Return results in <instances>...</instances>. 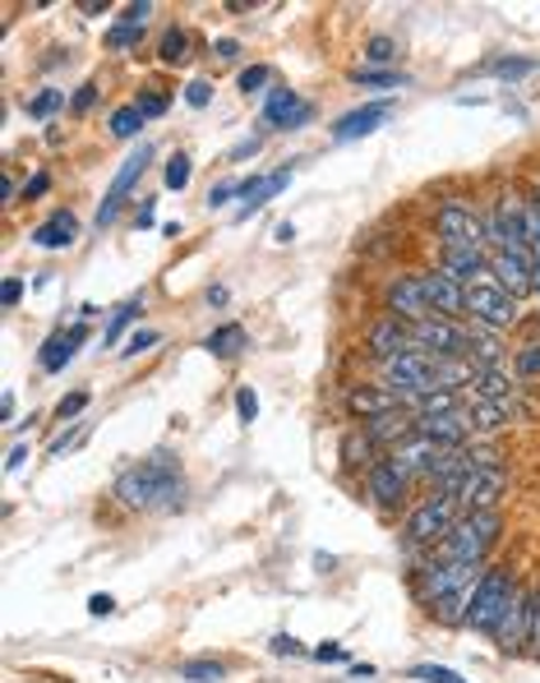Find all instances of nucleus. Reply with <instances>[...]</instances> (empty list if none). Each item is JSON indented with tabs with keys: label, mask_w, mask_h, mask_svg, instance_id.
<instances>
[{
	"label": "nucleus",
	"mask_w": 540,
	"mask_h": 683,
	"mask_svg": "<svg viewBox=\"0 0 540 683\" xmlns=\"http://www.w3.org/2000/svg\"><path fill=\"white\" fill-rule=\"evenodd\" d=\"M116 498L135 513H176L186 504V476H180V466L167 453H158L148 462H135L130 471H120Z\"/></svg>",
	"instance_id": "obj_1"
},
{
	"label": "nucleus",
	"mask_w": 540,
	"mask_h": 683,
	"mask_svg": "<svg viewBox=\"0 0 540 683\" xmlns=\"http://www.w3.org/2000/svg\"><path fill=\"white\" fill-rule=\"evenodd\" d=\"M480 572H485V564H430L416 577V600L440 623H462Z\"/></svg>",
	"instance_id": "obj_2"
},
{
	"label": "nucleus",
	"mask_w": 540,
	"mask_h": 683,
	"mask_svg": "<svg viewBox=\"0 0 540 683\" xmlns=\"http://www.w3.org/2000/svg\"><path fill=\"white\" fill-rule=\"evenodd\" d=\"M499 532H504V517L495 508L462 513L453 522V532L434 545V564H485L490 549L499 545Z\"/></svg>",
	"instance_id": "obj_3"
},
{
	"label": "nucleus",
	"mask_w": 540,
	"mask_h": 683,
	"mask_svg": "<svg viewBox=\"0 0 540 683\" xmlns=\"http://www.w3.org/2000/svg\"><path fill=\"white\" fill-rule=\"evenodd\" d=\"M512 572L508 568H485L480 572V582L467 600V614H462V628H476V633H490V628L499 623L504 606H508V596H512Z\"/></svg>",
	"instance_id": "obj_4"
},
{
	"label": "nucleus",
	"mask_w": 540,
	"mask_h": 683,
	"mask_svg": "<svg viewBox=\"0 0 540 683\" xmlns=\"http://www.w3.org/2000/svg\"><path fill=\"white\" fill-rule=\"evenodd\" d=\"M453 522H457V504H453V498H448V494H430V498H421V504L406 513L402 540L416 545V549L440 545V540L453 532Z\"/></svg>",
	"instance_id": "obj_5"
},
{
	"label": "nucleus",
	"mask_w": 540,
	"mask_h": 683,
	"mask_svg": "<svg viewBox=\"0 0 540 683\" xmlns=\"http://www.w3.org/2000/svg\"><path fill=\"white\" fill-rule=\"evenodd\" d=\"M467 319H476V324H485V328L499 333V328H512V324H518L522 314H518V301H512L495 277H480V282L467 286Z\"/></svg>",
	"instance_id": "obj_6"
},
{
	"label": "nucleus",
	"mask_w": 540,
	"mask_h": 683,
	"mask_svg": "<svg viewBox=\"0 0 540 683\" xmlns=\"http://www.w3.org/2000/svg\"><path fill=\"white\" fill-rule=\"evenodd\" d=\"M504 494H508V471L504 466H476L472 476H462V485L448 498L457 504V513H485V508H495Z\"/></svg>",
	"instance_id": "obj_7"
},
{
	"label": "nucleus",
	"mask_w": 540,
	"mask_h": 683,
	"mask_svg": "<svg viewBox=\"0 0 540 683\" xmlns=\"http://www.w3.org/2000/svg\"><path fill=\"white\" fill-rule=\"evenodd\" d=\"M527 633H531V591L512 587V596H508V606H504L499 623L490 628V638H495V647H499L504 655H522V651H527Z\"/></svg>",
	"instance_id": "obj_8"
},
{
	"label": "nucleus",
	"mask_w": 540,
	"mask_h": 683,
	"mask_svg": "<svg viewBox=\"0 0 540 683\" xmlns=\"http://www.w3.org/2000/svg\"><path fill=\"white\" fill-rule=\"evenodd\" d=\"M421 286H425L430 314H440V319H467V286L453 282L444 269L421 273Z\"/></svg>",
	"instance_id": "obj_9"
},
{
	"label": "nucleus",
	"mask_w": 540,
	"mask_h": 683,
	"mask_svg": "<svg viewBox=\"0 0 540 683\" xmlns=\"http://www.w3.org/2000/svg\"><path fill=\"white\" fill-rule=\"evenodd\" d=\"M383 305H389L393 319L402 324H421L430 319V305H425V286H421V273H402L383 286Z\"/></svg>",
	"instance_id": "obj_10"
},
{
	"label": "nucleus",
	"mask_w": 540,
	"mask_h": 683,
	"mask_svg": "<svg viewBox=\"0 0 540 683\" xmlns=\"http://www.w3.org/2000/svg\"><path fill=\"white\" fill-rule=\"evenodd\" d=\"M152 162V148L144 144V148H135L130 157L120 162V171H116V180H112V190H107V199H102V208H97V227H107V222H116L120 218V203H125V195L135 190V180L144 176V167Z\"/></svg>",
	"instance_id": "obj_11"
},
{
	"label": "nucleus",
	"mask_w": 540,
	"mask_h": 683,
	"mask_svg": "<svg viewBox=\"0 0 540 683\" xmlns=\"http://www.w3.org/2000/svg\"><path fill=\"white\" fill-rule=\"evenodd\" d=\"M440 235H444V245H485V218L472 203L453 199L440 208Z\"/></svg>",
	"instance_id": "obj_12"
},
{
	"label": "nucleus",
	"mask_w": 540,
	"mask_h": 683,
	"mask_svg": "<svg viewBox=\"0 0 540 683\" xmlns=\"http://www.w3.org/2000/svg\"><path fill=\"white\" fill-rule=\"evenodd\" d=\"M440 269L462 282V286H472L480 277H490V250L485 245H444L440 250Z\"/></svg>",
	"instance_id": "obj_13"
},
{
	"label": "nucleus",
	"mask_w": 540,
	"mask_h": 683,
	"mask_svg": "<svg viewBox=\"0 0 540 683\" xmlns=\"http://www.w3.org/2000/svg\"><path fill=\"white\" fill-rule=\"evenodd\" d=\"M366 485H370V498H374L379 508H402V498L411 494V476H406V471H402L393 458L370 462Z\"/></svg>",
	"instance_id": "obj_14"
},
{
	"label": "nucleus",
	"mask_w": 540,
	"mask_h": 683,
	"mask_svg": "<svg viewBox=\"0 0 540 683\" xmlns=\"http://www.w3.org/2000/svg\"><path fill=\"white\" fill-rule=\"evenodd\" d=\"M366 351H370L379 365L393 360V356H402V351H411V324L393 319V314H383V319L366 333Z\"/></svg>",
	"instance_id": "obj_15"
},
{
	"label": "nucleus",
	"mask_w": 540,
	"mask_h": 683,
	"mask_svg": "<svg viewBox=\"0 0 540 683\" xmlns=\"http://www.w3.org/2000/svg\"><path fill=\"white\" fill-rule=\"evenodd\" d=\"M490 277L504 286V292L512 296V301H522V296H531L536 286H531V264L522 254H508V250H490Z\"/></svg>",
	"instance_id": "obj_16"
},
{
	"label": "nucleus",
	"mask_w": 540,
	"mask_h": 683,
	"mask_svg": "<svg viewBox=\"0 0 540 683\" xmlns=\"http://www.w3.org/2000/svg\"><path fill=\"white\" fill-rule=\"evenodd\" d=\"M84 342H88V324H84V319L74 324V328H65V333H51V337H46V347H42V356H38V365H42L46 375H61L65 365H70L74 356H80Z\"/></svg>",
	"instance_id": "obj_17"
},
{
	"label": "nucleus",
	"mask_w": 540,
	"mask_h": 683,
	"mask_svg": "<svg viewBox=\"0 0 540 683\" xmlns=\"http://www.w3.org/2000/svg\"><path fill=\"white\" fill-rule=\"evenodd\" d=\"M360 430H366V439L374 443V449H389V453H393L402 439L416 434V416H411L406 407H398V411H389V416H374V420H366V425H360Z\"/></svg>",
	"instance_id": "obj_18"
},
{
	"label": "nucleus",
	"mask_w": 540,
	"mask_h": 683,
	"mask_svg": "<svg viewBox=\"0 0 540 683\" xmlns=\"http://www.w3.org/2000/svg\"><path fill=\"white\" fill-rule=\"evenodd\" d=\"M416 434L434 439L440 449H462V443H467V434H476V425H472V416H467V411H448V416L416 420Z\"/></svg>",
	"instance_id": "obj_19"
},
{
	"label": "nucleus",
	"mask_w": 540,
	"mask_h": 683,
	"mask_svg": "<svg viewBox=\"0 0 540 683\" xmlns=\"http://www.w3.org/2000/svg\"><path fill=\"white\" fill-rule=\"evenodd\" d=\"M393 116V102H370V107H356V112H347L338 125H332V139L338 144H351V139H366V135H374V129Z\"/></svg>",
	"instance_id": "obj_20"
},
{
	"label": "nucleus",
	"mask_w": 540,
	"mask_h": 683,
	"mask_svg": "<svg viewBox=\"0 0 540 683\" xmlns=\"http://www.w3.org/2000/svg\"><path fill=\"white\" fill-rule=\"evenodd\" d=\"M389 458L406 471V476H430V466L444 458V449H440V443H434V439H425V434H411V439H402V443H398V449H393Z\"/></svg>",
	"instance_id": "obj_21"
},
{
	"label": "nucleus",
	"mask_w": 540,
	"mask_h": 683,
	"mask_svg": "<svg viewBox=\"0 0 540 683\" xmlns=\"http://www.w3.org/2000/svg\"><path fill=\"white\" fill-rule=\"evenodd\" d=\"M310 120V107L300 102V93L292 88H273L264 97V125H282V129H292V125H305Z\"/></svg>",
	"instance_id": "obj_22"
},
{
	"label": "nucleus",
	"mask_w": 540,
	"mask_h": 683,
	"mask_svg": "<svg viewBox=\"0 0 540 683\" xmlns=\"http://www.w3.org/2000/svg\"><path fill=\"white\" fill-rule=\"evenodd\" d=\"M74 235H80V218L56 208L42 227H33V245L38 250H65V245H74Z\"/></svg>",
	"instance_id": "obj_23"
},
{
	"label": "nucleus",
	"mask_w": 540,
	"mask_h": 683,
	"mask_svg": "<svg viewBox=\"0 0 540 683\" xmlns=\"http://www.w3.org/2000/svg\"><path fill=\"white\" fill-rule=\"evenodd\" d=\"M292 186V167H282V171H273V176H254V180H245V190H241V199H250L245 208H241V218H250V213H260V208L273 199V195H282Z\"/></svg>",
	"instance_id": "obj_24"
},
{
	"label": "nucleus",
	"mask_w": 540,
	"mask_h": 683,
	"mask_svg": "<svg viewBox=\"0 0 540 683\" xmlns=\"http://www.w3.org/2000/svg\"><path fill=\"white\" fill-rule=\"evenodd\" d=\"M467 392L472 398H485V402H508L512 398V379L504 375V365H480Z\"/></svg>",
	"instance_id": "obj_25"
},
{
	"label": "nucleus",
	"mask_w": 540,
	"mask_h": 683,
	"mask_svg": "<svg viewBox=\"0 0 540 683\" xmlns=\"http://www.w3.org/2000/svg\"><path fill=\"white\" fill-rule=\"evenodd\" d=\"M245 347H250V337H245L241 324H218V328L209 333V342H203V351H213L218 360H236Z\"/></svg>",
	"instance_id": "obj_26"
},
{
	"label": "nucleus",
	"mask_w": 540,
	"mask_h": 683,
	"mask_svg": "<svg viewBox=\"0 0 540 683\" xmlns=\"http://www.w3.org/2000/svg\"><path fill=\"white\" fill-rule=\"evenodd\" d=\"M347 407H351L356 416H366V420H374V416H389V411H398L402 402L393 398V392H379V388H351V398H347Z\"/></svg>",
	"instance_id": "obj_27"
},
{
	"label": "nucleus",
	"mask_w": 540,
	"mask_h": 683,
	"mask_svg": "<svg viewBox=\"0 0 540 683\" xmlns=\"http://www.w3.org/2000/svg\"><path fill=\"white\" fill-rule=\"evenodd\" d=\"M467 416H472V425H476L480 434H490V430L508 425V402H485V398H472Z\"/></svg>",
	"instance_id": "obj_28"
},
{
	"label": "nucleus",
	"mask_w": 540,
	"mask_h": 683,
	"mask_svg": "<svg viewBox=\"0 0 540 683\" xmlns=\"http://www.w3.org/2000/svg\"><path fill=\"white\" fill-rule=\"evenodd\" d=\"M416 420H430V416H448V411H462V402H457V392H425V398H416L406 407Z\"/></svg>",
	"instance_id": "obj_29"
},
{
	"label": "nucleus",
	"mask_w": 540,
	"mask_h": 683,
	"mask_svg": "<svg viewBox=\"0 0 540 683\" xmlns=\"http://www.w3.org/2000/svg\"><path fill=\"white\" fill-rule=\"evenodd\" d=\"M158 61L162 65H186L190 61V33L186 29H167L158 42Z\"/></svg>",
	"instance_id": "obj_30"
},
{
	"label": "nucleus",
	"mask_w": 540,
	"mask_h": 683,
	"mask_svg": "<svg viewBox=\"0 0 540 683\" xmlns=\"http://www.w3.org/2000/svg\"><path fill=\"white\" fill-rule=\"evenodd\" d=\"M180 679H186V683H222L226 665L222 661H186V665H180Z\"/></svg>",
	"instance_id": "obj_31"
},
{
	"label": "nucleus",
	"mask_w": 540,
	"mask_h": 683,
	"mask_svg": "<svg viewBox=\"0 0 540 683\" xmlns=\"http://www.w3.org/2000/svg\"><path fill=\"white\" fill-rule=\"evenodd\" d=\"M139 129H144V112L135 107V102H130V107H116L112 112V135L116 139H135Z\"/></svg>",
	"instance_id": "obj_32"
},
{
	"label": "nucleus",
	"mask_w": 540,
	"mask_h": 683,
	"mask_svg": "<svg viewBox=\"0 0 540 683\" xmlns=\"http://www.w3.org/2000/svg\"><path fill=\"white\" fill-rule=\"evenodd\" d=\"M370 453H374V443L366 439V430L356 425V430L342 439V462H347V466H366V458H370Z\"/></svg>",
	"instance_id": "obj_33"
},
{
	"label": "nucleus",
	"mask_w": 540,
	"mask_h": 683,
	"mask_svg": "<svg viewBox=\"0 0 540 683\" xmlns=\"http://www.w3.org/2000/svg\"><path fill=\"white\" fill-rule=\"evenodd\" d=\"M190 176H194V162H190V157H186V153H171V162H167V171H162V186H167V190H186Z\"/></svg>",
	"instance_id": "obj_34"
},
{
	"label": "nucleus",
	"mask_w": 540,
	"mask_h": 683,
	"mask_svg": "<svg viewBox=\"0 0 540 683\" xmlns=\"http://www.w3.org/2000/svg\"><path fill=\"white\" fill-rule=\"evenodd\" d=\"M139 319V301H130V305H120L116 314H112V324H107V333H102V347H116V342H120V333L125 328H130Z\"/></svg>",
	"instance_id": "obj_35"
},
{
	"label": "nucleus",
	"mask_w": 540,
	"mask_h": 683,
	"mask_svg": "<svg viewBox=\"0 0 540 683\" xmlns=\"http://www.w3.org/2000/svg\"><path fill=\"white\" fill-rule=\"evenodd\" d=\"M65 107V93H56V88H42L38 97H29V116H38V120H51Z\"/></svg>",
	"instance_id": "obj_36"
},
{
	"label": "nucleus",
	"mask_w": 540,
	"mask_h": 683,
	"mask_svg": "<svg viewBox=\"0 0 540 683\" xmlns=\"http://www.w3.org/2000/svg\"><path fill=\"white\" fill-rule=\"evenodd\" d=\"M351 84H360V88H398V84H406V78L389 74V70H356Z\"/></svg>",
	"instance_id": "obj_37"
},
{
	"label": "nucleus",
	"mask_w": 540,
	"mask_h": 683,
	"mask_svg": "<svg viewBox=\"0 0 540 683\" xmlns=\"http://www.w3.org/2000/svg\"><path fill=\"white\" fill-rule=\"evenodd\" d=\"M512 375H518V379H540V342H531V347H522L518 356H512Z\"/></svg>",
	"instance_id": "obj_38"
},
{
	"label": "nucleus",
	"mask_w": 540,
	"mask_h": 683,
	"mask_svg": "<svg viewBox=\"0 0 540 683\" xmlns=\"http://www.w3.org/2000/svg\"><path fill=\"white\" fill-rule=\"evenodd\" d=\"M135 107L144 112V120H152V116H167L171 97H167L162 88H144V93H139V102H135Z\"/></svg>",
	"instance_id": "obj_39"
},
{
	"label": "nucleus",
	"mask_w": 540,
	"mask_h": 683,
	"mask_svg": "<svg viewBox=\"0 0 540 683\" xmlns=\"http://www.w3.org/2000/svg\"><path fill=\"white\" fill-rule=\"evenodd\" d=\"M411 679H421V683H467L462 674H453L444 665H411Z\"/></svg>",
	"instance_id": "obj_40"
},
{
	"label": "nucleus",
	"mask_w": 540,
	"mask_h": 683,
	"mask_svg": "<svg viewBox=\"0 0 540 683\" xmlns=\"http://www.w3.org/2000/svg\"><path fill=\"white\" fill-rule=\"evenodd\" d=\"M536 70V61H495V65H485L480 74H499V78H522V74H531Z\"/></svg>",
	"instance_id": "obj_41"
},
{
	"label": "nucleus",
	"mask_w": 540,
	"mask_h": 683,
	"mask_svg": "<svg viewBox=\"0 0 540 683\" xmlns=\"http://www.w3.org/2000/svg\"><path fill=\"white\" fill-rule=\"evenodd\" d=\"M310 655H315V661H324V665H351V651L338 647V642H319Z\"/></svg>",
	"instance_id": "obj_42"
},
{
	"label": "nucleus",
	"mask_w": 540,
	"mask_h": 683,
	"mask_svg": "<svg viewBox=\"0 0 540 683\" xmlns=\"http://www.w3.org/2000/svg\"><path fill=\"white\" fill-rule=\"evenodd\" d=\"M264 84H268V65H250V70H241V78H236L241 93H260Z\"/></svg>",
	"instance_id": "obj_43"
},
{
	"label": "nucleus",
	"mask_w": 540,
	"mask_h": 683,
	"mask_svg": "<svg viewBox=\"0 0 540 683\" xmlns=\"http://www.w3.org/2000/svg\"><path fill=\"white\" fill-rule=\"evenodd\" d=\"M527 651L540 661V587L531 591V633H527Z\"/></svg>",
	"instance_id": "obj_44"
},
{
	"label": "nucleus",
	"mask_w": 540,
	"mask_h": 683,
	"mask_svg": "<svg viewBox=\"0 0 540 683\" xmlns=\"http://www.w3.org/2000/svg\"><path fill=\"white\" fill-rule=\"evenodd\" d=\"M393 38H370V46H366V61H374V65H389L393 61Z\"/></svg>",
	"instance_id": "obj_45"
},
{
	"label": "nucleus",
	"mask_w": 540,
	"mask_h": 683,
	"mask_svg": "<svg viewBox=\"0 0 540 683\" xmlns=\"http://www.w3.org/2000/svg\"><path fill=\"white\" fill-rule=\"evenodd\" d=\"M148 347H158V333H152V328H139L130 342H125V351H120V356H144Z\"/></svg>",
	"instance_id": "obj_46"
},
{
	"label": "nucleus",
	"mask_w": 540,
	"mask_h": 683,
	"mask_svg": "<svg viewBox=\"0 0 540 683\" xmlns=\"http://www.w3.org/2000/svg\"><path fill=\"white\" fill-rule=\"evenodd\" d=\"M245 190V180H222V186H213V195H209V208H222V203H231Z\"/></svg>",
	"instance_id": "obj_47"
},
{
	"label": "nucleus",
	"mask_w": 540,
	"mask_h": 683,
	"mask_svg": "<svg viewBox=\"0 0 540 683\" xmlns=\"http://www.w3.org/2000/svg\"><path fill=\"white\" fill-rule=\"evenodd\" d=\"M186 102H190V107H209V102H213V84H209V78H194V84L186 88Z\"/></svg>",
	"instance_id": "obj_48"
},
{
	"label": "nucleus",
	"mask_w": 540,
	"mask_h": 683,
	"mask_svg": "<svg viewBox=\"0 0 540 683\" xmlns=\"http://www.w3.org/2000/svg\"><path fill=\"white\" fill-rule=\"evenodd\" d=\"M88 407V392H70V398H61V407H56V420H74Z\"/></svg>",
	"instance_id": "obj_49"
},
{
	"label": "nucleus",
	"mask_w": 540,
	"mask_h": 683,
	"mask_svg": "<svg viewBox=\"0 0 540 683\" xmlns=\"http://www.w3.org/2000/svg\"><path fill=\"white\" fill-rule=\"evenodd\" d=\"M236 416L245 420V425H250L254 416H260V398H254V388H241V392H236Z\"/></svg>",
	"instance_id": "obj_50"
},
{
	"label": "nucleus",
	"mask_w": 540,
	"mask_h": 683,
	"mask_svg": "<svg viewBox=\"0 0 540 683\" xmlns=\"http://www.w3.org/2000/svg\"><path fill=\"white\" fill-rule=\"evenodd\" d=\"M139 38H144V29H130V23H116V29L107 33V42H112V46H135Z\"/></svg>",
	"instance_id": "obj_51"
},
{
	"label": "nucleus",
	"mask_w": 540,
	"mask_h": 683,
	"mask_svg": "<svg viewBox=\"0 0 540 683\" xmlns=\"http://www.w3.org/2000/svg\"><path fill=\"white\" fill-rule=\"evenodd\" d=\"M148 19H152V6L144 0V6H125V19L120 23H130V29H148Z\"/></svg>",
	"instance_id": "obj_52"
},
{
	"label": "nucleus",
	"mask_w": 540,
	"mask_h": 683,
	"mask_svg": "<svg viewBox=\"0 0 540 683\" xmlns=\"http://www.w3.org/2000/svg\"><path fill=\"white\" fill-rule=\"evenodd\" d=\"M268 651H273V655H305V647H300L296 638H287V633H277V638L268 642Z\"/></svg>",
	"instance_id": "obj_53"
},
{
	"label": "nucleus",
	"mask_w": 540,
	"mask_h": 683,
	"mask_svg": "<svg viewBox=\"0 0 540 683\" xmlns=\"http://www.w3.org/2000/svg\"><path fill=\"white\" fill-rule=\"evenodd\" d=\"M0 301H6V309H14L23 301V282L19 277H6V286H0Z\"/></svg>",
	"instance_id": "obj_54"
},
{
	"label": "nucleus",
	"mask_w": 540,
	"mask_h": 683,
	"mask_svg": "<svg viewBox=\"0 0 540 683\" xmlns=\"http://www.w3.org/2000/svg\"><path fill=\"white\" fill-rule=\"evenodd\" d=\"M213 56H218V61H236V56H241V42H236V38L213 42Z\"/></svg>",
	"instance_id": "obj_55"
},
{
	"label": "nucleus",
	"mask_w": 540,
	"mask_h": 683,
	"mask_svg": "<svg viewBox=\"0 0 540 683\" xmlns=\"http://www.w3.org/2000/svg\"><path fill=\"white\" fill-rule=\"evenodd\" d=\"M93 102H97V84H84L80 93H74V102H70V107H74V112H88Z\"/></svg>",
	"instance_id": "obj_56"
},
{
	"label": "nucleus",
	"mask_w": 540,
	"mask_h": 683,
	"mask_svg": "<svg viewBox=\"0 0 540 683\" xmlns=\"http://www.w3.org/2000/svg\"><path fill=\"white\" fill-rule=\"evenodd\" d=\"M51 190V176L46 171H38L33 180H29V186H23V199H38V195H46Z\"/></svg>",
	"instance_id": "obj_57"
},
{
	"label": "nucleus",
	"mask_w": 540,
	"mask_h": 683,
	"mask_svg": "<svg viewBox=\"0 0 540 683\" xmlns=\"http://www.w3.org/2000/svg\"><path fill=\"white\" fill-rule=\"evenodd\" d=\"M88 610H93L97 619H107V614H116V600H112V596H88Z\"/></svg>",
	"instance_id": "obj_58"
},
{
	"label": "nucleus",
	"mask_w": 540,
	"mask_h": 683,
	"mask_svg": "<svg viewBox=\"0 0 540 683\" xmlns=\"http://www.w3.org/2000/svg\"><path fill=\"white\" fill-rule=\"evenodd\" d=\"M152 218H158V199H144L135 213V227H152Z\"/></svg>",
	"instance_id": "obj_59"
},
{
	"label": "nucleus",
	"mask_w": 540,
	"mask_h": 683,
	"mask_svg": "<svg viewBox=\"0 0 540 683\" xmlns=\"http://www.w3.org/2000/svg\"><path fill=\"white\" fill-rule=\"evenodd\" d=\"M273 241H277V245H292V241H296V227H292V222H282V227L273 231Z\"/></svg>",
	"instance_id": "obj_60"
},
{
	"label": "nucleus",
	"mask_w": 540,
	"mask_h": 683,
	"mask_svg": "<svg viewBox=\"0 0 540 683\" xmlns=\"http://www.w3.org/2000/svg\"><path fill=\"white\" fill-rule=\"evenodd\" d=\"M74 439H80V434H61L56 443H51V453H46V458H61L65 449H74Z\"/></svg>",
	"instance_id": "obj_61"
},
{
	"label": "nucleus",
	"mask_w": 540,
	"mask_h": 683,
	"mask_svg": "<svg viewBox=\"0 0 540 683\" xmlns=\"http://www.w3.org/2000/svg\"><path fill=\"white\" fill-rule=\"evenodd\" d=\"M23 458H29V449H23V443H14V449H10V462H6V471H19V466H23Z\"/></svg>",
	"instance_id": "obj_62"
},
{
	"label": "nucleus",
	"mask_w": 540,
	"mask_h": 683,
	"mask_svg": "<svg viewBox=\"0 0 540 683\" xmlns=\"http://www.w3.org/2000/svg\"><path fill=\"white\" fill-rule=\"evenodd\" d=\"M0 420H6V425L14 420V398H10V392H6V402H0Z\"/></svg>",
	"instance_id": "obj_63"
},
{
	"label": "nucleus",
	"mask_w": 540,
	"mask_h": 683,
	"mask_svg": "<svg viewBox=\"0 0 540 683\" xmlns=\"http://www.w3.org/2000/svg\"><path fill=\"white\" fill-rule=\"evenodd\" d=\"M209 305H226V286H209Z\"/></svg>",
	"instance_id": "obj_64"
}]
</instances>
